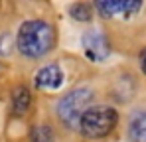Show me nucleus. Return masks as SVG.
Here are the masks:
<instances>
[{"instance_id":"nucleus-1","label":"nucleus","mask_w":146,"mask_h":142,"mask_svg":"<svg viewBox=\"0 0 146 142\" xmlns=\"http://www.w3.org/2000/svg\"><path fill=\"white\" fill-rule=\"evenodd\" d=\"M16 46L18 51L30 59L44 57L55 46V30L46 20H28L18 30Z\"/></svg>"},{"instance_id":"nucleus-2","label":"nucleus","mask_w":146,"mask_h":142,"mask_svg":"<svg viewBox=\"0 0 146 142\" xmlns=\"http://www.w3.org/2000/svg\"><path fill=\"white\" fill-rule=\"evenodd\" d=\"M91 101H93V91L87 87H77L69 91L55 105V115L59 122L67 128H79L81 117L87 113V109H91Z\"/></svg>"},{"instance_id":"nucleus-3","label":"nucleus","mask_w":146,"mask_h":142,"mask_svg":"<svg viewBox=\"0 0 146 142\" xmlns=\"http://www.w3.org/2000/svg\"><path fill=\"white\" fill-rule=\"evenodd\" d=\"M117 122H119V113L113 107L97 105L87 109V113L81 117L79 130L89 138H103L115 130Z\"/></svg>"},{"instance_id":"nucleus-4","label":"nucleus","mask_w":146,"mask_h":142,"mask_svg":"<svg viewBox=\"0 0 146 142\" xmlns=\"http://www.w3.org/2000/svg\"><path fill=\"white\" fill-rule=\"evenodd\" d=\"M81 42H83V47H85V53L93 61H103L111 53L109 40L101 30H87L81 38Z\"/></svg>"},{"instance_id":"nucleus-5","label":"nucleus","mask_w":146,"mask_h":142,"mask_svg":"<svg viewBox=\"0 0 146 142\" xmlns=\"http://www.w3.org/2000/svg\"><path fill=\"white\" fill-rule=\"evenodd\" d=\"M93 8L99 12L101 18H113V16H132L142 8V2H132V0H97Z\"/></svg>"},{"instance_id":"nucleus-6","label":"nucleus","mask_w":146,"mask_h":142,"mask_svg":"<svg viewBox=\"0 0 146 142\" xmlns=\"http://www.w3.org/2000/svg\"><path fill=\"white\" fill-rule=\"evenodd\" d=\"M63 83V71L59 69L55 63L46 65L36 73V87L46 89V91H53L57 87H61Z\"/></svg>"},{"instance_id":"nucleus-7","label":"nucleus","mask_w":146,"mask_h":142,"mask_svg":"<svg viewBox=\"0 0 146 142\" xmlns=\"http://www.w3.org/2000/svg\"><path fill=\"white\" fill-rule=\"evenodd\" d=\"M126 136L130 142H146V109H136L130 113Z\"/></svg>"},{"instance_id":"nucleus-8","label":"nucleus","mask_w":146,"mask_h":142,"mask_svg":"<svg viewBox=\"0 0 146 142\" xmlns=\"http://www.w3.org/2000/svg\"><path fill=\"white\" fill-rule=\"evenodd\" d=\"M30 105H32V93H30V89L24 87V85L16 87L12 91V111H14V115H18V117L26 115L28 109H30Z\"/></svg>"},{"instance_id":"nucleus-9","label":"nucleus","mask_w":146,"mask_h":142,"mask_svg":"<svg viewBox=\"0 0 146 142\" xmlns=\"http://www.w3.org/2000/svg\"><path fill=\"white\" fill-rule=\"evenodd\" d=\"M69 16L75 22H91L93 20V6L87 2H73L69 6Z\"/></svg>"},{"instance_id":"nucleus-10","label":"nucleus","mask_w":146,"mask_h":142,"mask_svg":"<svg viewBox=\"0 0 146 142\" xmlns=\"http://www.w3.org/2000/svg\"><path fill=\"white\" fill-rule=\"evenodd\" d=\"M53 140V134H51V128L48 124H38L34 126L32 130V142H51Z\"/></svg>"},{"instance_id":"nucleus-11","label":"nucleus","mask_w":146,"mask_h":142,"mask_svg":"<svg viewBox=\"0 0 146 142\" xmlns=\"http://www.w3.org/2000/svg\"><path fill=\"white\" fill-rule=\"evenodd\" d=\"M138 65H140V71L146 75V47L140 51V55H138Z\"/></svg>"}]
</instances>
